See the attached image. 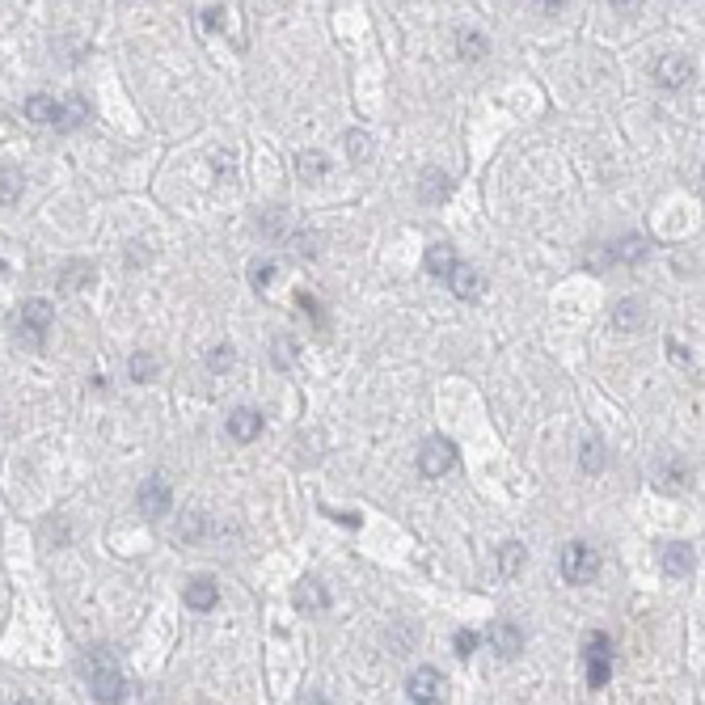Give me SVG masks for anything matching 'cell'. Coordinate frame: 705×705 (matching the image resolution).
Returning <instances> with one entry per match:
<instances>
[{"mask_svg":"<svg viewBox=\"0 0 705 705\" xmlns=\"http://www.w3.org/2000/svg\"><path fill=\"white\" fill-rule=\"evenodd\" d=\"M89 693H94L97 705H119L123 693H127V680L119 672L111 651H94L89 655Z\"/></svg>","mask_w":705,"mask_h":705,"instance_id":"obj_1","label":"cell"},{"mask_svg":"<svg viewBox=\"0 0 705 705\" xmlns=\"http://www.w3.org/2000/svg\"><path fill=\"white\" fill-rule=\"evenodd\" d=\"M51 321H55V308H51V300H43V296H30V300H21V308H17L13 334L21 338L26 347H43V342H47Z\"/></svg>","mask_w":705,"mask_h":705,"instance_id":"obj_2","label":"cell"},{"mask_svg":"<svg viewBox=\"0 0 705 705\" xmlns=\"http://www.w3.org/2000/svg\"><path fill=\"white\" fill-rule=\"evenodd\" d=\"M595 575H600V553H595L587 541H566V545H562V578L583 587V583H592Z\"/></svg>","mask_w":705,"mask_h":705,"instance_id":"obj_3","label":"cell"},{"mask_svg":"<svg viewBox=\"0 0 705 705\" xmlns=\"http://www.w3.org/2000/svg\"><path fill=\"white\" fill-rule=\"evenodd\" d=\"M456 444L452 439H444V435H431L422 448H418V473L422 478H444L452 465H456Z\"/></svg>","mask_w":705,"mask_h":705,"instance_id":"obj_4","label":"cell"},{"mask_svg":"<svg viewBox=\"0 0 705 705\" xmlns=\"http://www.w3.org/2000/svg\"><path fill=\"white\" fill-rule=\"evenodd\" d=\"M135 507H140V515H148V520L169 515V507H174V486L165 478H144L140 481V495H135Z\"/></svg>","mask_w":705,"mask_h":705,"instance_id":"obj_5","label":"cell"},{"mask_svg":"<svg viewBox=\"0 0 705 705\" xmlns=\"http://www.w3.org/2000/svg\"><path fill=\"white\" fill-rule=\"evenodd\" d=\"M291 609L300 612V617H317V612H325L330 609L325 583H317V578H300V583L291 587Z\"/></svg>","mask_w":705,"mask_h":705,"instance_id":"obj_6","label":"cell"},{"mask_svg":"<svg viewBox=\"0 0 705 705\" xmlns=\"http://www.w3.org/2000/svg\"><path fill=\"white\" fill-rule=\"evenodd\" d=\"M406 693H410V701H439V697H444V672L431 668V663H422V668L410 672Z\"/></svg>","mask_w":705,"mask_h":705,"instance_id":"obj_7","label":"cell"},{"mask_svg":"<svg viewBox=\"0 0 705 705\" xmlns=\"http://www.w3.org/2000/svg\"><path fill=\"white\" fill-rule=\"evenodd\" d=\"M693 77V60H685V55H663L655 64V85H663V89H685Z\"/></svg>","mask_w":705,"mask_h":705,"instance_id":"obj_8","label":"cell"},{"mask_svg":"<svg viewBox=\"0 0 705 705\" xmlns=\"http://www.w3.org/2000/svg\"><path fill=\"white\" fill-rule=\"evenodd\" d=\"M486 638H490V646H495L503 659H515L524 651V629L515 626V621H495V626L486 629Z\"/></svg>","mask_w":705,"mask_h":705,"instance_id":"obj_9","label":"cell"},{"mask_svg":"<svg viewBox=\"0 0 705 705\" xmlns=\"http://www.w3.org/2000/svg\"><path fill=\"white\" fill-rule=\"evenodd\" d=\"M697 570V549L685 545V541H672V545H663V575L672 578H685Z\"/></svg>","mask_w":705,"mask_h":705,"instance_id":"obj_10","label":"cell"},{"mask_svg":"<svg viewBox=\"0 0 705 705\" xmlns=\"http://www.w3.org/2000/svg\"><path fill=\"white\" fill-rule=\"evenodd\" d=\"M228 435H233L237 444H254L258 435H262V414L250 410V406H237V410L228 414Z\"/></svg>","mask_w":705,"mask_h":705,"instance_id":"obj_11","label":"cell"},{"mask_svg":"<svg viewBox=\"0 0 705 705\" xmlns=\"http://www.w3.org/2000/svg\"><path fill=\"white\" fill-rule=\"evenodd\" d=\"M186 604H191L194 612H211L216 604H220V587H216V578L211 575H199L186 583Z\"/></svg>","mask_w":705,"mask_h":705,"instance_id":"obj_12","label":"cell"},{"mask_svg":"<svg viewBox=\"0 0 705 705\" xmlns=\"http://www.w3.org/2000/svg\"><path fill=\"white\" fill-rule=\"evenodd\" d=\"M448 288L456 291L461 300H478L481 291H486V279H481V271H478V266H469V262H461V266L452 271Z\"/></svg>","mask_w":705,"mask_h":705,"instance_id":"obj_13","label":"cell"},{"mask_svg":"<svg viewBox=\"0 0 705 705\" xmlns=\"http://www.w3.org/2000/svg\"><path fill=\"white\" fill-rule=\"evenodd\" d=\"M296 174L305 177L308 186H317L321 177H330V157L321 148H305V152H296Z\"/></svg>","mask_w":705,"mask_h":705,"instance_id":"obj_14","label":"cell"},{"mask_svg":"<svg viewBox=\"0 0 705 705\" xmlns=\"http://www.w3.org/2000/svg\"><path fill=\"white\" fill-rule=\"evenodd\" d=\"M642 258H646V241L634 233V237H621L617 245H609L600 254V266H609V262H642Z\"/></svg>","mask_w":705,"mask_h":705,"instance_id":"obj_15","label":"cell"},{"mask_svg":"<svg viewBox=\"0 0 705 705\" xmlns=\"http://www.w3.org/2000/svg\"><path fill=\"white\" fill-rule=\"evenodd\" d=\"M452 194V177L444 174V169H427V174H422V182H418V199H422V203H444V199H448Z\"/></svg>","mask_w":705,"mask_h":705,"instance_id":"obj_16","label":"cell"},{"mask_svg":"<svg viewBox=\"0 0 705 705\" xmlns=\"http://www.w3.org/2000/svg\"><path fill=\"white\" fill-rule=\"evenodd\" d=\"M456 266H461V258H456L452 245H431V250H427V275H431V279H444V283H448Z\"/></svg>","mask_w":705,"mask_h":705,"instance_id":"obj_17","label":"cell"},{"mask_svg":"<svg viewBox=\"0 0 705 705\" xmlns=\"http://www.w3.org/2000/svg\"><path fill=\"white\" fill-rule=\"evenodd\" d=\"M612 325L638 334L642 325H646V305H642V300H617V308H612Z\"/></svg>","mask_w":705,"mask_h":705,"instance_id":"obj_18","label":"cell"},{"mask_svg":"<svg viewBox=\"0 0 705 705\" xmlns=\"http://www.w3.org/2000/svg\"><path fill=\"white\" fill-rule=\"evenodd\" d=\"M21 114H26L30 123H55L60 102H55L51 94H30V97H26V106H21Z\"/></svg>","mask_w":705,"mask_h":705,"instance_id":"obj_19","label":"cell"},{"mask_svg":"<svg viewBox=\"0 0 705 705\" xmlns=\"http://www.w3.org/2000/svg\"><path fill=\"white\" fill-rule=\"evenodd\" d=\"M94 275H97L94 262H68L64 271H60V288L80 291V288H89V283H94Z\"/></svg>","mask_w":705,"mask_h":705,"instance_id":"obj_20","label":"cell"},{"mask_svg":"<svg viewBox=\"0 0 705 705\" xmlns=\"http://www.w3.org/2000/svg\"><path fill=\"white\" fill-rule=\"evenodd\" d=\"M21 191H26L21 169H17V165H4V169H0V203H4V208L21 203Z\"/></svg>","mask_w":705,"mask_h":705,"instance_id":"obj_21","label":"cell"},{"mask_svg":"<svg viewBox=\"0 0 705 705\" xmlns=\"http://www.w3.org/2000/svg\"><path fill=\"white\" fill-rule=\"evenodd\" d=\"M157 368H160V364H157V355H152V351H135V355L127 359V376L135 381V385H148V381H157Z\"/></svg>","mask_w":705,"mask_h":705,"instance_id":"obj_22","label":"cell"},{"mask_svg":"<svg viewBox=\"0 0 705 705\" xmlns=\"http://www.w3.org/2000/svg\"><path fill=\"white\" fill-rule=\"evenodd\" d=\"M296 359H300V351H296V338H291V334H275L271 338V364H275V368L288 372Z\"/></svg>","mask_w":705,"mask_h":705,"instance_id":"obj_23","label":"cell"},{"mask_svg":"<svg viewBox=\"0 0 705 705\" xmlns=\"http://www.w3.org/2000/svg\"><path fill=\"white\" fill-rule=\"evenodd\" d=\"M524 558H529V549L520 545V541H507V545L498 549V575L515 578L520 575V566H524Z\"/></svg>","mask_w":705,"mask_h":705,"instance_id":"obj_24","label":"cell"},{"mask_svg":"<svg viewBox=\"0 0 705 705\" xmlns=\"http://www.w3.org/2000/svg\"><path fill=\"white\" fill-rule=\"evenodd\" d=\"M85 102H80V97H68L64 106H60V114H55V123H51V127L55 131H72V127H80V123H85Z\"/></svg>","mask_w":705,"mask_h":705,"instance_id":"obj_25","label":"cell"},{"mask_svg":"<svg viewBox=\"0 0 705 705\" xmlns=\"http://www.w3.org/2000/svg\"><path fill=\"white\" fill-rule=\"evenodd\" d=\"M342 148H347V157L359 165V160H372V135L368 131H347L342 135Z\"/></svg>","mask_w":705,"mask_h":705,"instance_id":"obj_26","label":"cell"},{"mask_svg":"<svg viewBox=\"0 0 705 705\" xmlns=\"http://www.w3.org/2000/svg\"><path fill=\"white\" fill-rule=\"evenodd\" d=\"M199 537H208V515L186 512L177 520V541H199Z\"/></svg>","mask_w":705,"mask_h":705,"instance_id":"obj_27","label":"cell"},{"mask_svg":"<svg viewBox=\"0 0 705 705\" xmlns=\"http://www.w3.org/2000/svg\"><path fill=\"white\" fill-rule=\"evenodd\" d=\"M456 51H461V60H486V55H490V38L481 30H469Z\"/></svg>","mask_w":705,"mask_h":705,"instance_id":"obj_28","label":"cell"},{"mask_svg":"<svg viewBox=\"0 0 705 705\" xmlns=\"http://www.w3.org/2000/svg\"><path fill=\"white\" fill-rule=\"evenodd\" d=\"M578 465H583V473H600V469H604V444H600V439H583Z\"/></svg>","mask_w":705,"mask_h":705,"instance_id":"obj_29","label":"cell"},{"mask_svg":"<svg viewBox=\"0 0 705 705\" xmlns=\"http://www.w3.org/2000/svg\"><path fill=\"white\" fill-rule=\"evenodd\" d=\"M296 305H300L308 317H313V325H317V330H325V325H330V317H325V308H321V300L313 296V291H296Z\"/></svg>","mask_w":705,"mask_h":705,"instance_id":"obj_30","label":"cell"},{"mask_svg":"<svg viewBox=\"0 0 705 705\" xmlns=\"http://www.w3.org/2000/svg\"><path fill=\"white\" fill-rule=\"evenodd\" d=\"M233 359H237L233 342H216V347L208 351V368L211 372H228V368H233Z\"/></svg>","mask_w":705,"mask_h":705,"instance_id":"obj_31","label":"cell"},{"mask_svg":"<svg viewBox=\"0 0 705 705\" xmlns=\"http://www.w3.org/2000/svg\"><path fill=\"white\" fill-rule=\"evenodd\" d=\"M583 651H587V659H612V638L604 629H595V634H587Z\"/></svg>","mask_w":705,"mask_h":705,"instance_id":"obj_32","label":"cell"},{"mask_svg":"<svg viewBox=\"0 0 705 705\" xmlns=\"http://www.w3.org/2000/svg\"><path fill=\"white\" fill-rule=\"evenodd\" d=\"M275 271H279V266H275L271 258H262V262H254V266H250V283H254V291H266V288H271Z\"/></svg>","mask_w":705,"mask_h":705,"instance_id":"obj_33","label":"cell"},{"mask_svg":"<svg viewBox=\"0 0 705 705\" xmlns=\"http://www.w3.org/2000/svg\"><path fill=\"white\" fill-rule=\"evenodd\" d=\"M609 676H612L609 659H587V685H592V689H604V685H609Z\"/></svg>","mask_w":705,"mask_h":705,"instance_id":"obj_34","label":"cell"},{"mask_svg":"<svg viewBox=\"0 0 705 705\" xmlns=\"http://www.w3.org/2000/svg\"><path fill=\"white\" fill-rule=\"evenodd\" d=\"M452 646H456V655H461V659H469L473 651H478V634H473V629H456Z\"/></svg>","mask_w":705,"mask_h":705,"instance_id":"obj_35","label":"cell"},{"mask_svg":"<svg viewBox=\"0 0 705 705\" xmlns=\"http://www.w3.org/2000/svg\"><path fill=\"white\" fill-rule=\"evenodd\" d=\"M199 26H203V30L225 26V4H208V9H199Z\"/></svg>","mask_w":705,"mask_h":705,"instance_id":"obj_36","label":"cell"},{"mask_svg":"<svg viewBox=\"0 0 705 705\" xmlns=\"http://www.w3.org/2000/svg\"><path fill=\"white\" fill-rule=\"evenodd\" d=\"M325 515H334L338 524H351V529H355V524H359V515H347V512H325Z\"/></svg>","mask_w":705,"mask_h":705,"instance_id":"obj_37","label":"cell"},{"mask_svg":"<svg viewBox=\"0 0 705 705\" xmlns=\"http://www.w3.org/2000/svg\"><path fill=\"white\" fill-rule=\"evenodd\" d=\"M300 705H325V701H321L317 693H308V697H305V701H300Z\"/></svg>","mask_w":705,"mask_h":705,"instance_id":"obj_38","label":"cell"},{"mask_svg":"<svg viewBox=\"0 0 705 705\" xmlns=\"http://www.w3.org/2000/svg\"><path fill=\"white\" fill-rule=\"evenodd\" d=\"M4 275H9V266H4V258H0V279H4Z\"/></svg>","mask_w":705,"mask_h":705,"instance_id":"obj_39","label":"cell"},{"mask_svg":"<svg viewBox=\"0 0 705 705\" xmlns=\"http://www.w3.org/2000/svg\"><path fill=\"white\" fill-rule=\"evenodd\" d=\"M410 705H444V701H410Z\"/></svg>","mask_w":705,"mask_h":705,"instance_id":"obj_40","label":"cell"},{"mask_svg":"<svg viewBox=\"0 0 705 705\" xmlns=\"http://www.w3.org/2000/svg\"><path fill=\"white\" fill-rule=\"evenodd\" d=\"M13 705H34V701H13Z\"/></svg>","mask_w":705,"mask_h":705,"instance_id":"obj_41","label":"cell"}]
</instances>
